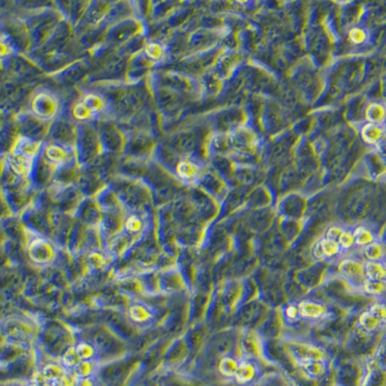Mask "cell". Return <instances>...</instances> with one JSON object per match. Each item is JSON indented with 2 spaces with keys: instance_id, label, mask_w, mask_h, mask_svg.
Wrapping results in <instances>:
<instances>
[{
  "instance_id": "1",
  "label": "cell",
  "mask_w": 386,
  "mask_h": 386,
  "mask_svg": "<svg viewBox=\"0 0 386 386\" xmlns=\"http://www.w3.org/2000/svg\"><path fill=\"white\" fill-rule=\"evenodd\" d=\"M385 320H386V307L379 304L373 306L370 311L364 313L359 318L360 324L366 330L376 329Z\"/></svg>"
},
{
  "instance_id": "2",
  "label": "cell",
  "mask_w": 386,
  "mask_h": 386,
  "mask_svg": "<svg viewBox=\"0 0 386 386\" xmlns=\"http://www.w3.org/2000/svg\"><path fill=\"white\" fill-rule=\"evenodd\" d=\"M30 258L36 263H46L53 257V248L45 241L38 240L30 246Z\"/></svg>"
},
{
  "instance_id": "3",
  "label": "cell",
  "mask_w": 386,
  "mask_h": 386,
  "mask_svg": "<svg viewBox=\"0 0 386 386\" xmlns=\"http://www.w3.org/2000/svg\"><path fill=\"white\" fill-rule=\"evenodd\" d=\"M242 347L243 351L251 357H257L262 352L261 340L259 336L253 331H248L244 335L242 340Z\"/></svg>"
},
{
  "instance_id": "4",
  "label": "cell",
  "mask_w": 386,
  "mask_h": 386,
  "mask_svg": "<svg viewBox=\"0 0 386 386\" xmlns=\"http://www.w3.org/2000/svg\"><path fill=\"white\" fill-rule=\"evenodd\" d=\"M340 250V246L337 242L333 241V240H329V239H325L320 241L318 246H317L316 250H315V255L317 257H322V256H326V257H331L336 255Z\"/></svg>"
},
{
  "instance_id": "5",
  "label": "cell",
  "mask_w": 386,
  "mask_h": 386,
  "mask_svg": "<svg viewBox=\"0 0 386 386\" xmlns=\"http://www.w3.org/2000/svg\"><path fill=\"white\" fill-rule=\"evenodd\" d=\"M365 272L371 280L386 281V267L377 262H369L365 266Z\"/></svg>"
},
{
  "instance_id": "6",
  "label": "cell",
  "mask_w": 386,
  "mask_h": 386,
  "mask_svg": "<svg viewBox=\"0 0 386 386\" xmlns=\"http://www.w3.org/2000/svg\"><path fill=\"white\" fill-rule=\"evenodd\" d=\"M299 312L302 316L307 318H318L324 314L325 309L320 304L311 301H304L299 304Z\"/></svg>"
},
{
  "instance_id": "7",
  "label": "cell",
  "mask_w": 386,
  "mask_h": 386,
  "mask_svg": "<svg viewBox=\"0 0 386 386\" xmlns=\"http://www.w3.org/2000/svg\"><path fill=\"white\" fill-rule=\"evenodd\" d=\"M296 352L300 356L301 359H303V362L305 361H319L322 356L323 352L319 349L315 347H310V346H300L296 348Z\"/></svg>"
},
{
  "instance_id": "8",
  "label": "cell",
  "mask_w": 386,
  "mask_h": 386,
  "mask_svg": "<svg viewBox=\"0 0 386 386\" xmlns=\"http://www.w3.org/2000/svg\"><path fill=\"white\" fill-rule=\"evenodd\" d=\"M340 271L349 276H360L364 272V268L355 261L346 260L341 264Z\"/></svg>"
},
{
  "instance_id": "9",
  "label": "cell",
  "mask_w": 386,
  "mask_h": 386,
  "mask_svg": "<svg viewBox=\"0 0 386 386\" xmlns=\"http://www.w3.org/2000/svg\"><path fill=\"white\" fill-rule=\"evenodd\" d=\"M386 117V112L384 106L379 104H374L369 106L367 110V118L372 124H380Z\"/></svg>"
},
{
  "instance_id": "10",
  "label": "cell",
  "mask_w": 386,
  "mask_h": 386,
  "mask_svg": "<svg viewBox=\"0 0 386 386\" xmlns=\"http://www.w3.org/2000/svg\"><path fill=\"white\" fill-rule=\"evenodd\" d=\"M383 132L384 130L380 126L376 124H369L363 129V136L368 142L374 143L380 140L383 136Z\"/></svg>"
},
{
  "instance_id": "11",
  "label": "cell",
  "mask_w": 386,
  "mask_h": 386,
  "mask_svg": "<svg viewBox=\"0 0 386 386\" xmlns=\"http://www.w3.org/2000/svg\"><path fill=\"white\" fill-rule=\"evenodd\" d=\"M236 375H237V379L240 382H248L254 377L255 369L251 364L244 363L239 367Z\"/></svg>"
},
{
  "instance_id": "12",
  "label": "cell",
  "mask_w": 386,
  "mask_h": 386,
  "mask_svg": "<svg viewBox=\"0 0 386 386\" xmlns=\"http://www.w3.org/2000/svg\"><path fill=\"white\" fill-rule=\"evenodd\" d=\"M354 242L356 244H358L359 246H367V245H371L373 243V235L371 232H369L366 229L360 228L358 229L355 234H354Z\"/></svg>"
},
{
  "instance_id": "13",
  "label": "cell",
  "mask_w": 386,
  "mask_h": 386,
  "mask_svg": "<svg viewBox=\"0 0 386 386\" xmlns=\"http://www.w3.org/2000/svg\"><path fill=\"white\" fill-rule=\"evenodd\" d=\"M365 289L372 295L382 294L386 289V281L368 279L365 283Z\"/></svg>"
},
{
  "instance_id": "14",
  "label": "cell",
  "mask_w": 386,
  "mask_h": 386,
  "mask_svg": "<svg viewBox=\"0 0 386 386\" xmlns=\"http://www.w3.org/2000/svg\"><path fill=\"white\" fill-rule=\"evenodd\" d=\"M238 369H239V366H238L237 362L232 358H224L220 362V370L224 375L233 376V375L237 374Z\"/></svg>"
},
{
  "instance_id": "15",
  "label": "cell",
  "mask_w": 386,
  "mask_h": 386,
  "mask_svg": "<svg viewBox=\"0 0 386 386\" xmlns=\"http://www.w3.org/2000/svg\"><path fill=\"white\" fill-rule=\"evenodd\" d=\"M130 314H131V318H132L134 320L138 321V322L145 321V320H147V319L151 317L150 313L147 311V309H145L143 306H140V305H135V306H133V307L131 308Z\"/></svg>"
},
{
  "instance_id": "16",
  "label": "cell",
  "mask_w": 386,
  "mask_h": 386,
  "mask_svg": "<svg viewBox=\"0 0 386 386\" xmlns=\"http://www.w3.org/2000/svg\"><path fill=\"white\" fill-rule=\"evenodd\" d=\"M365 254L369 260H371L372 262H375L383 256L384 249L378 244H371L366 247Z\"/></svg>"
},
{
  "instance_id": "17",
  "label": "cell",
  "mask_w": 386,
  "mask_h": 386,
  "mask_svg": "<svg viewBox=\"0 0 386 386\" xmlns=\"http://www.w3.org/2000/svg\"><path fill=\"white\" fill-rule=\"evenodd\" d=\"M81 361H82V359L76 351V348H71L64 355V363L67 366H70V367L77 366Z\"/></svg>"
},
{
  "instance_id": "18",
  "label": "cell",
  "mask_w": 386,
  "mask_h": 386,
  "mask_svg": "<svg viewBox=\"0 0 386 386\" xmlns=\"http://www.w3.org/2000/svg\"><path fill=\"white\" fill-rule=\"evenodd\" d=\"M304 369L312 376H319L323 373L324 367L319 361H305L303 362Z\"/></svg>"
},
{
  "instance_id": "19",
  "label": "cell",
  "mask_w": 386,
  "mask_h": 386,
  "mask_svg": "<svg viewBox=\"0 0 386 386\" xmlns=\"http://www.w3.org/2000/svg\"><path fill=\"white\" fill-rule=\"evenodd\" d=\"M76 348V351L78 352L79 356L81 357L82 360H86L91 358V356L93 355V348L91 346H89L88 344H79Z\"/></svg>"
},
{
  "instance_id": "20",
  "label": "cell",
  "mask_w": 386,
  "mask_h": 386,
  "mask_svg": "<svg viewBox=\"0 0 386 386\" xmlns=\"http://www.w3.org/2000/svg\"><path fill=\"white\" fill-rule=\"evenodd\" d=\"M339 242H340V245L343 247L348 248V247L352 246V244L354 243V237L348 232H343L341 234V236L339 237Z\"/></svg>"
},
{
  "instance_id": "21",
  "label": "cell",
  "mask_w": 386,
  "mask_h": 386,
  "mask_svg": "<svg viewBox=\"0 0 386 386\" xmlns=\"http://www.w3.org/2000/svg\"><path fill=\"white\" fill-rule=\"evenodd\" d=\"M127 227H128V229L130 231L136 232V231H138L140 229V220L137 217H131L129 219V221L127 222Z\"/></svg>"
},
{
  "instance_id": "22",
  "label": "cell",
  "mask_w": 386,
  "mask_h": 386,
  "mask_svg": "<svg viewBox=\"0 0 386 386\" xmlns=\"http://www.w3.org/2000/svg\"><path fill=\"white\" fill-rule=\"evenodd\" d=\"M342 233H343V231L340 228L333 227V228L329 229V231L327 233V239L335 241V239H339V237L341 236Z\"/></svg>"
},
{
  "instance_id": "23",
  "label": "cell",
  "mask_w": 386,
  "mask_h": 386,
  "mask_svg": "<svg viewBox=\"0 0 386 386\" xmlns=\"http://www.w3.org/2000/svg\"><path fill=\"white\" fill-rule=\"evenodd\" d=\"M351 37V40H352L353 42H355V43H361V42H363L364 39H365V34H364V32H363L362 30L355 29V30H352Z\"/></svg>"
},
{
  "instance_id": "24",
  "label": "cell",
  "mask_w": 386,
  "mask_h": 386,
  "mask_svg": "<svg viewBox=\"0 0 386 386\" xmlns=\"http://www.w3.org/2000/svg\"><path fill=\"white\" fill-rule=\"evenodd\" d=\"M296 313H297V311H296V309L294 307V306H290V307H288L287 308V311H286V314H287V316L289 317V318H295V315H296Z\"/></svg>"
}]
</instances>
